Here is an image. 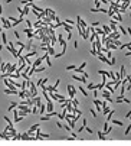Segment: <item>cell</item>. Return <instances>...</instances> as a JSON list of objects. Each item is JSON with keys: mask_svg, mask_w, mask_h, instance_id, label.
<instances>
[{"mask_svg": "<svg viewBox=\"0 0 131 146\" xmlns=\"http://www.w3.org/2000/svg\"><path fill=\"white\" fill-rule=\"evenodd\" d=\"M50 117H52L50 113H48V114H45V116H40V120H42V122H46V120H49Z\"/></svg>", "mask_w": 131, "mask_h": 146, "instance_id": "cell-19", "label": "cell"}, {"mask_svg": "<svg viewBox=\"0 0 131 146\" xmlns=\"http://www.w3.org/2000/svg\"><path fill=\"white\" fill-rule=\"evenodd\" d=\"M112 116H114V110H111V112L108 113V116H107V122H110V120L112 119Z\"/></svg>", "mask_w": 131, "mask_h": 146, "instance_id": "cell-30", "label": "cell"}, {"mask_svg": "<svg viewBox=\"0 0 131 146\" xmlns=\"http://www.w3.org/2000/svg\"><path fill=\"white\" fill-rule=\"evenodd\" d=\"M112 124H117V126H124V124H122V122H120V120H112Z\"/></svg>", "mask_w": 131, "mask_h": 146, "instance_id": "cell-33", "label": "cell"}, {"mask_svg": "<svg viewBox=\"0 0 131 146\" xmlns=\"http://www.w3.org/2000/svg\"><path fill=\"white\" fill-rule=\"evenodd\" d=\"M22 119H23V116H22V117H20V114H19V116H16V117H15V122H20V120H22Z\"/></svg>", "mask_w": 131, "mask_h": 146, "instance_id": "cell-43", "label": "cell"}, {"mask_svg": "<svg viewBox=\"0 0 131 146\" xmlns=\"http://www.w3.org/2000/svg\"><path fill=\"white\" fill-rule=\"evenodd\" d=\"M74 113H75V114H79V116H82V112L79 110V109H74Z\"/></svg>", "mask_w": 131, "mask_h": 146, "instance_id": "cell-42", "label": "cell"}, {"mask_svg": "<svg viewBox=\"0 0 131 146\" xmlns=\"http://www.w3.org/2000/svg\"><path fill=\"white\" fill-rule=\"evenodd\" d=\"M50 58H52V56H50L49 54H48V52H45L43 59H45V62H46V65H48V67H52V61H50Z\"/></svg>", "mask_w": 131, "mask_h": 146, "instance_id": "cell-6", "label": "cell"}, {"mask_svg": "<svg viewBox=\"0 0 131 146\" xmlns=\"http://www.w3.org/2000/svg\"><path fill=\"white\" fill-rule=\"evenodd\" d=\"M25 23L28 25V28H30V29H33V23L30 22V20H25Z\"/></svg>", "mask_w": 131, "mask_h": 146, "instance_id": "cell-34", "label": "cell"}, {"mask_svg": "<svg viewBox=\"0 0 131 146\" xmlns=\"http://www.w3.org/2000/svg\"><path fill=\"white\" fill-rule=\"evenodd\" d=\"M89 113H91V116H92V117H97V110L91 109V110H89Z\"/></svg>", "mask_w": 131, "mask_h": 146, "instance_id": "cell-38", "label": "cell"}, {"mask_svg": "<svg viewBox=\"0 0 131 146\" xmlns=\"http://www.w3.org/2000/svg\"><path fill=\"white\" fill-rule=\"evenodd\" d=\"M46 82H48V78H40L39 81L36 82V85H37V87H42V85H45Z\"/></svg>", "mask_w": 131, "mask_h": 146, "instance_id": "cell-13", "label": "cell"}, {"mask_svg": "<svg viewBox=\"0 0 131 146\" xmlns=\"http://www.w3.org/2000/svg\"><path fill=\"white\" fill-rule=\"evenodd\" d=\"M69 133H71V136H72V137H74V139H76V137H78V135H76V133H75V132H72V130H71V132H69Z\"/></svg>", "mask_w": 131, "mask_h": 146, "instance_id": "cell-45", "label": "cell"}, {"mask_svg": "<svg viewBox=\"0 0 131 146\" xmlns=\"http://www.w3.org/2000/svg\"><path fill=\"white\" fill-rule=\"evenodd\" d=\"M72 78H74V80H75V81H79V82H86V78H85V77H84V75H79V74H74V75H72Z\"/></svg>", "mask_w": 131, "mask_h": 146, "instance_id": "cell-2", "label": "cell"}, {"mask_svg": "<svg viewBox=\"0 0 131 146\" xmlns=\"http://www.w3.org/2000/svg\"><path fill=\"white\" fill-rule=\"evenodd\" d=\"M130 130H131V124H130V126H127V129H125V135H128V133H130Z\"/></svg>", "mask_w": 131, "mask_h": 146, "instance_id": "cell-49", "label": "cell"}, {"mask_svg": "<svg viewBox=\"0 0 131 146\" xmlns=\"http://www.w3.org/2000/svg\"><path fill=\"white\" fill-rule=\"evenodd\" d=\"M37 127H40L37 123H36V124H32V126L29 127V130H28V133H29V135H35V132L37 130Z\"/></svg>", "mask_w": 131, "mask_h": 146, "instance_id": "cell-7", "label": "cell"}, {"mask_svg": "<svg viewBox=\"0 0 131 146\" xmlns=\"http://www.w3.org/2000/svg\"><path fill=\"white\" fill-rule=\"evenodd\" d=\"M36 55H37V52H36V49H33V51H29L25 55V58H32V56H36Z\"/></svg>", "mask_w": 131, "mask_h": 146, "instance_id": "cell-10", "label": "cell"}, {"mask_svg": "<svg viewBox=\"0 0 131 146\" xmlns=\"http://www.w3.org/2000/svg\"><path fill=\"white\" fill-rule=\"evenodd\" d=\"M95 88H97V84H94V82L88 84V90H95Z\"/></svg>", "mask_w": 131, "mask_h": 146, "instance_id": "cell-27", "label": "cell"}, {"mask_svg": "<svg viewBox=\"0 0 131 146\" xmlns=\"http://www.w3.org/2000/svg\"><path fill=\"white\" fill-rule=\"evenodd\" d=\"M3 46H4V45H0V52H1V49H3Z\"/></svg>", "mask_w": 131, "mask_h": 146, "instance_id": "cell-55", "label": "cell"}, {"mask_svg": "<svg viewBox=\"0 0 131 146\" xmlns=\"http://www.w3.org/2000/svg\"><path fill=\"white\" fill-rule=\"evenodd\" d=\"M110 28H111V31H112V32H115V31H117V22H115L114 19L111 20V25H110Z\"/></svg>", "mask_w": 131, "mask_h": 146, "instance_id": "cell-16", "label": "cell"}, {"mask_svg": "<svg viewBox=\"0 0 131 146\" xmlns=\"http://www.w3.org/2000/svg\"><path fill=\"white\" fill-rule=\"evenodd\" d=\"M66 23H69V25H72V26H74V25H75V22H74V20H71V19H68V20H65Z\"/></svg>", "mask_w": 131, "mask_h": 146, "instance_id": "cell-46", "label": "cell"}, {"mask_svg": "<svg viewBox=\"0 0 131 146\" xmlns=\"http://www.w3.org/2000/svg\"><path fill=\"white\" fill-rule=\"evenodd\" d=\"M6 65H7V62H1V64H0V71H1V74L6 72Z\"/></svg>", "mask_w": 131, "mask_h": 146, "instance_id": "cell-18", "label": "cell"}, {"mask_svg": "<svg viewBox=\"0 0 131 146\" xmlns=\"http://www.w3.org/2000/svg\"><path fill=\"white\" fill-rule=\"evenodd\" d=\"M76 22H78V25L81 26V28H82V29H84V31H85V29L88 28V25L85 23V20H84L82 17H79V16H78V19H76Z\"/></svg>", "mask_w": 131, "mask_h": 146, "instance_id": "cell-5", "label": "cell"}, {"mask_svg": "<svg viewBox=\"0 0 131 146\" xmlns=\"http://www.w3.org/2000/svg\"><path fill=\"white\" fill-rule=\"evenodd\" d=\"M66 69H68V71H74V69H76V67H75V65H68Z\"/></svg>", "mask_w": 131, "mask_h": 146, "instance_id": "cell-35", "label": "cell"}, {"mask_svg": "<svg viewBox=\"0 0 131 146\" xmlns=\"http://www.w3.org/2000/svg\"><path fill=\"white\" fill-rule=\"evenodd\" d=\"M61 56H64L62 52H56V54H55V58H61Z\"/></svg>", "mask_w": 131, "mask_h": 146, "instance_id": "cell-44", "label": "cell"}, {"mask_svg": "<svg viewBox=\"0 0 131 146\" xmlns=\"http://www.w3.org/2000/svg\"><path fill=\"white\" fill-rule=\"evenodd\" d=\"M56 127H59V129H64V126H62V123H59V122L56 123Z\"/></svg>", "mask_w": 131, "mask_h": 146, "instance_id": "cell-50", "label": "cell"}, {"mask_svg": "<svg viewBox=\"0 0 131 146\" xmlns=\"http://www.w3.org/2000/svg\"><path fill=\"white\" fill-rule=\"evenodd\" d=\"M74 48H75V49L79 48V44H78V41H75V42H74Z\"/></svg>", "mask_w": 131, "mask_h": 146, "instance_id": "cell-48", "label": "cell"}, {"mask_svg": "<svg viewBox=\"0 0 131 146\" xmlns=\"http://www.w3.org/2000/svg\"><path fill=\"white\" fill-rule=\"evenodd\" d=\"M42 42H45L46 45H50V44H52V38H50L49 35L43 33V36H42Z\"/></svg>", "mask_w": 131, "mask_h": 146, "instance_id": "cell-4", "label": "cell"}, {"mask_svg": "<svg viewBox=\"0 0 131 146\" xmlns=\"http://www.w3.org/2000/svg\"><path fill=\"white\" fill-rule=\"evenodd\" d=\"M53 104H55V101H48V103H46V112H48V113L53 112Z\"/></svg>", "mask_w": 131, "mask_h": 146, "instance_id": "cell-9", "label": "cell"}, {"mask_svg": "<svg viewBox=\"0 0 131 146\" xmlns=\"http://www.w3.org/2000/svg\"><path fill=\"white\" fill-rule=\"evenodd\" d=\"M1 12H3V7H1V4H0V15H1Z\"/></svg>", "mask_w": 131, "mask_h": 146, "instance_id": "cell-54", "label": "cell"}, {"mask_svg": "<svg viewBox=\"0 0 131 146\" xmlns=\"http://www.w3.org/2000/svg\"><path fill=\"white\" fill-rule=\"evenodd\" d=\"M48 46H49V45H46V44H45V42H42V44H40V48L43 49V51H45V52H46V51H48Z\"/></svg>", "mask_w": 131, "mask_h": 146, "instance_id": "cell-32", "label": "cell"}, {"mask_svg": "<svg viewBox=\"0 0 131 146\" xmlns=\"http://www.w3.org/2000/svg\"><path fill=\"white\" fill-rule=\"evenodd\" d=\"M1 41H3V45H7L9 42H7V35L4 32H1Z\"/></svg>", "mask_w": 131, "mask_h": 146, "instance_id": "cell-15", "label": "cell"}, {"mask_svg": "<svg viewBox=\"0 0 131 146\" xmlns=\"http://www.w3.org/2000/svg\"><path fill=\"white\" fill-rule=\"evenodd\" d=\"M13 35H15V36H16L17 39H19V38H20V35H19V32H15V33H13Z\"/></svg>", "mask_w": 131, "mask_h": 146, "instance_id": "cell-53", "label": "cell"}, {"mask_svg": "<svg viewBox=\"0 0 131 146\" xmlns=\"http://www.w3.org/2000/svg\"><path fill=\"white\" fill-rule=\"evenodd\" d=\"M42 61H43V56H42V58H37V59H35V61H33V68H37V67H40V65H42Z\"/></svg>", "mask_w": 131, "mask_h": 146, "instance_id": "cell-8", "label": "cell"}, {"mask_svg": "<svg viewBox=\"0 0 131 146\" xmlns=\"http://www.w3.org/2000/svg\"><path fill=\"white\" fill-rule=\"evenodd\" d=\"M22 22H23V20H20V19H17L16 22H13V23H12V26H17V25H20Z\"/></svg>", "mask_w": 131, "mask_h": 146, "instance_id": "cell-37", "label": "cell"}, {"mask_svg": "<svg viewBox=\"0 0 131 146\" xmlns=\"http://www.w3.org/2000/svg\"><path fill=\"white\" fill-rule=\"evenodd\" d=\"M110 96H111V93L108 91V88H107V90H102V97L104 98H110Z\"/></svg>", "mask_w": 131, "mask_h": 146, "instance_id": "cell-17", "label": "cell"}, {"mask_svg": "<svg viewBox=\"0 0 131 146\" xmlns=\"http://www.w3.org/2000/svg\"><path fill=\"white\" fill-rule=\"evenodd\" d=\"M118 29H120V32H121V33H127V29H125V28H122L121 25H120V28H118Z\"/></svg>", "mask_w": 131, "mask_h": 146, "instance_id": "cell-41", "label": "cell"}, {"mask_svg": "<svg viewBox=\"0 0 131 146\" xmlns=\"http://www.w3.org/2000/svg\"><path fill=\"white\" fill-rule=\"evenodd\" d=\"M16 45H17V46H25V48H26V45H23V44H22V41H17Z\"/></svg>", "mask_w": 131, "mask_h": 146, "instance_id": "cell-47", "label": "cell"}, {"mask_svg": "<svg viewBox=\"0 0 131 146\" xmlns=\"http://www.w3.org/2000/svg\"><path fill=\"white\" fill-rule=\"evenodd\" d=\"M4 120H6V122H7V124H10V126H12V127H15V126H13V122H12V120H10V119H9V117H7V116H4Z\"/></svg>", "mask_w": 131, "mask_h": 146, "instance_id": "cell-31", "label": "cell"}, {"mask_svg": "<svg viewBox=\"0 0 131 146\" xmlns=\"http://www.w3.org/2000/svg\"><path fill=\"white\" fill-rule=\"evenodd\" d=\"M46 52L49 54L50 56H55V54H56V52H55V48H53L52 45H49V46H48V51H46Z\"/></svg>", "mask_w": 131, "mask_h": 146, "instance_id": "cell-11", "label": "cell"}, {"mask_svg": "<svg viewBox=\"0 0 131 146\" xmlns=\"http://www.w3.org/2000/svg\"><path fill=\"white\" fill-rule=\"evenodd\" d=\"M85 130H86L88 133H92V129H91V127H86V126H85Z\"/></svg>", "mask_w": 131, "mask_h": 146, "instance_id": "cell-51", "label": "cell"}, {"mask_svg": "<svg viewBox=\"0 0 131 146\" xmlns=\"http://www.w3.org/2000/svg\"><path fill=\"white\" fill-rule=\"evenodd\" d=\"M91 55H94V56H97V55H98V51H97V49H95V48H92V49H91Z\"/></svg>", "mask_w": 131, "mask_h": 146, "instance_id": "cell-36", "label": "cell"}, {"mask_svg": "<svg viewBox=\"0 0 131 146\" xmlns=\"http://www.w3.org/2000/svg\"><path fill=\"white\" fill-rule=\"evenodd\" d=\"M79 93H82V94H84L85 97H88V93H86V90H85L84 87H79Z\"/></svg>", "mask_w": 131, "mask_h": 146, "instance_id": "cell-29", "label": "cell"}, {"mask_svg": "<svg viewBox=\"0 0 131 146\" xmlns=\"http://www.w3.org/2000/svg\"><path fill=\"white\" fill-rule=\"evenodd\" d=\"M16 135H17V130L15 129V127H12V129L9 130V136H10L12 139H15V136H16Z\"/></svg>", "mask_w": 131, "mask_h": 146, "instance_id": "cell-14", "label": "cell"}, {"mask_svg": "<svg viewBox=\"0 0 131 146\" xmlns=\"http://www.w3.org/2000/svg\"><path fill=\"white\" fill-rule=\"evenodd\" d=\"M120 74H121V78H124V77H125V65H122V67H121V72H120Z\"/></svg>", "mask_w": 131, "mask_h": 146, "instance_id": "cell-26", "label": "cell"}, {"mask_svg": "<svg viewBox=\"0 0 131 146\" xmlns=\"http://www.w3.org/2000/svg\"><path fill=\"white\" fill-rule=\"evenodd\" d=\"M62 39H64V35H58V42L62 41Z\"/></svg>", "mask_w": 131, "mask_h": 146, "instance_id": "cell-52", "label": "cell"}, {"mask_svg": "<svg viewBox=\"0 0 131 146\" xmlns=\"http://www.w3.org/2000/svg\"><path fill=\"white\" fill-rule=\"evenodd\" d=\"M110 112H111V110H110V107H108V106L105 104V106L102 107V113H104V114H108V113H110Z\"/></svg>", "mask_w": 131, "mask_h": 146, "instance_id": "cell-24", "label": "cell"}, {"mask_svg": "<svg viewBox=\"0 0 131 146\" xmlns=\"http://www.w3.org/2000/svg\"><path fill=\"white\" fill-rule=\"evenodd\" d=\"M42 71H45V65H40V67L35 68V72H42Z\"/></svg>", "mask_w": 131, "mask_h": 146, "instance_id": "cell-25", "label": "cell"}, {"mask_svg": "<svg viewBox=\"0 0 131 146\" xmlns=\"http://www.w3.org/2000/svg\"><path fill=\"white\" fill-rule=\"evenodd\" d=\"M66 114H68V110H66V107H65V109H64V112L59 114L58 117H59V119H65V117H66Z\"/></svg>", "mask_w": 131, "mask_h": 146, "instance_id": "cell-22", "label": "cell"}, {"mask_svg": "<svg viewBox=\"0 0 131 146\" xmlns=\"http://www.w3.org/2000/svg\"><path fill=\"white\" fill-rule=\"evenodd\" d=\"M62 26L65 28L66 32H71V31H72V25H69V23H66V22H62Z\"/></svg>", "mask_w": 131, "mask_h": 146, "instance_id": "cell-12", "label": "cell"}, {"mask_svg": "<svg viewBox=\"0 0 131 146\" xmlns=\"http://www.w3.org/2000/svg\"><path fill=\"white\" fill-rule=\"evenodd\" d=\"M1 23H3V28H4V29H10V26H12V23H10V20H9L7 17H3V19H1Z\"/></svg>", "mask_w": 131, "mask_h": 146, "instance_id": "cell-3", "label": "cell"}, {"mask_svg": "<svg viewBox=\"0 0 131 146\" xmlns=\"http://www.w3.org/2000/svg\"><path fill=\"white\" fill-rule=\"evenodd\" d=\"M17 107V103L16 101H12V103H10V106H9V112H10V110H13V109H16Z\"/></svg>", "mask_w": 131, "mask_h": 146, "instance_id": "cell-23", "label": "cell"}, {"mask_svg": "<svg viewBox=\"0 0 131 146\" xmlns=\"http://www.w3.org/2000/svg\"><path fill=\"white\" fill-rule=\"evenodd\" d=\"M72 104H74V109H78V104H79V101H78L76 98H72Z\"/></svg>", "mask_w": 131, "mask_h": 146, "instance_id": "cell-28", "label": "cell"}, {"mask_svg": "<svg viewBox=\"0 0 131 146\" xmlns=\"http://www.w3.org/2000/svg\"><path fill=\"white\" fill-rule=\"evenodd\" d=\"M98 93H99V90H97V88H95V90H92V94H94V97H95V98L98 97Z\"/></svg>", "mask_w": 131, "mask_h": 146, "instance_id": "cell-40", "label": "cell"}, {"mask_svg": "<svg viewBox=\"0 0 131 146\" xmlns=\"http://www.w3.org/2000/svg\"><path fill=\"white\" fill-rule=\"evenodd\" d=\"M45 110H46V104H40V107H39V114H43Z\"/></svg>", "mask_w": 131, "mask_h": 146, "instance_id": "cell-20", "label": "cell"}, {"mask_svg": "<svg viewBox=\"0 0 131 146\" xmlns=\"http://www.w3.org/2000/svg\"><path fill=\"white\" fill-rule=\"evenodd\" d=\"M66 91H68V94H69V98H74L75 97V94L78 93L76 88H75L72 84H68V85H66Z\"/></svg>", "mask_w": 131, "mask_h": 146, "instance_id": "cell-1", "label": "cell"}, {"mask_svg": "<svg viewBox=\"0 0 131 146\" xmlns=\"http://www.w3.org/2000/svg\"><path fill=\"white\" fill-rule=\"evenodd\" d=\"M104 132H105V133H108V132H111V127H110V124H108V122H105V124H104Z\"/></svg>", "mask_w": 131, "mask_h": 146, "instance_id": "cell-21", "label": "cell"}, {"mask_svg": "<svg viewBox=\"0 0 131 146\" xmlns=\"http://www.w3.org/2000/svg\"><path fill=\"white\" fill-rule=\"evenodd\" d=\"M98 137L104 140V139H105V133H102V132H98Z\"/></svg>", "mask_w": 131, "mask_h": 146, "instance_id": "cell-39", "label": "cell"}]
</instances>
